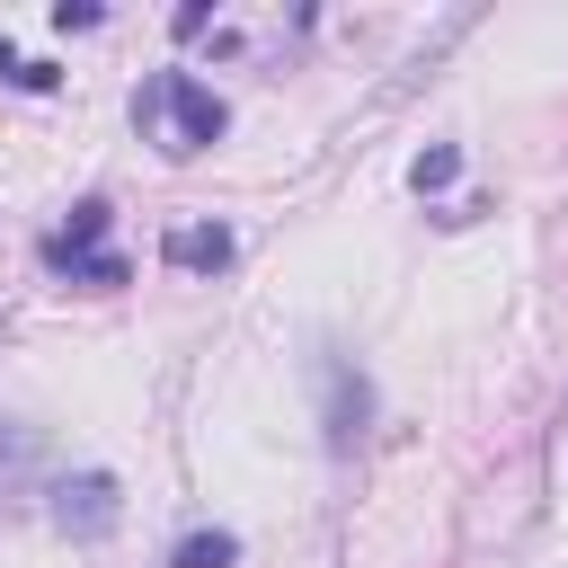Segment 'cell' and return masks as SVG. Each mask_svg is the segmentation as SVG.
<instances>
[{"label": "cell", "mask_w": 568, "mask_h": 568, "mask_svg": "<svg viewBox=\"0 0 568 568\" xmlns=\"http://www.w3.org/2000/svg\"><path fill=\"white\" fill-rule=\"evenodd\" d=\"M0 71H9V80H18V89H44V80H53V71H44V62H18V53H9V44H0Z\"/></svg>", "instance_id": "52a82bcc"}, {"label": "cell", "mask_w": 568, "mask_h": 568, "mask_svg": "<svg viewBox=\"0 0 568 568\" xmlns=\"http://www.w3.org/2000/svg\"><path fill=\"white\" fill-rule=\"evenodd\" d=\"M328 390H337V399H328V444L346 453V444L364 435V382H346V373H328Z\"/></svg>", "instance_id": "5b68a950"}, {"label": "cell", "mask_w": 568, "mask_h": 568, "mask_svg": "<svg viewBox=\"0 0 568 568\" xmlns=\"http://www.w3.org/2000/svg\"><path fill=\"white\" fill-rule=\"evenodd\" d=\"M133 124L169 151V160H195V151H213L222 142V98L195 80V71H151L142 89H133Z\"/></svg>", "instance_id": "6da1fadb"}, {"label": "cell", "mask_w": 568, "mask_h": 568, "mask_svg": "<svg viewBox=\"0 0 568 568\" xmlns=\"http://www.w3.org/2000/svg\"><path fill=\"white\" fill-rule=\"evenodd\" d=\"M53 524H62V532H106V524H115V479H106V470L62 479V488H53Z\"/></svg>", "instance_id": "3957f363"}, {"label": "cell", "mask_w": 568, "mask_h": 568, "mask_svg": "<svg viewBox=\"0 0 568 568\" xmlns=\"http://www.w3.org/2000/svg\"><path fill=\"white\" fill-rule=\"evenodd\" d=\"M18 453H27V444H18V435H9V426H0V488H9V479H18Z\"/></svg>", "instance_id": "9c48e42d"}, {"label": "cell", "mask_w": 568, "mask_h": 568, "mask_svg": "<svg viewBox=\"0 0 568 568\" xmlns=\"http://www.w3.org/2000/svg\"><path fill=\"white\" fill-rule=\"evenodd\" d=\"M408 178H417V186H444V178H453V151H426V160H417Z\"/></svg>", "instance_id": "ba28073f"}, {"label": "cell", "mask_w": 568, "mask_h": 568, "mask_svg": "<svg viewBox=\"0 0 568 568\" xmlns=\"http://www.w3.org/2000/svg\"><path fill=\"white\" fill-rule=\"evenodd\" d=\"M231 559H240L231 532H186V541L169 550V568H231Z\"/></svg>", "instance_id": "8992f818"}, {"label": "cell", "mask_w": 568, "mask_h": 568, "mask_svg": "<svg viewBox=\"0 0 568 568\" xmlns=\"http://www.w3.org/2000/svg\"><path fill=\"white\" fill-rule=\"evenodd\" d=\"M169 266H231V231H222V222H186V231H169Z\"/></svg>", "instance_id": "277c9868"}, {"label": "cell", "mask_w": 568, "mask_h": 568, "mask_svg": "<svg viewBox=\"0 0 568 568\" xmlns=\"http://www.w3.org/2000/svg\"><path fill=\"white\" fill-rule=\"evenodd\" d=\"M44 266H53V275H71V284H98V293L133 275V266L106 248V204H98V195H89V204H71V222L44 240Z\"/></svg>", "instance_id": "7a4b0ae2"}]
</instances>
